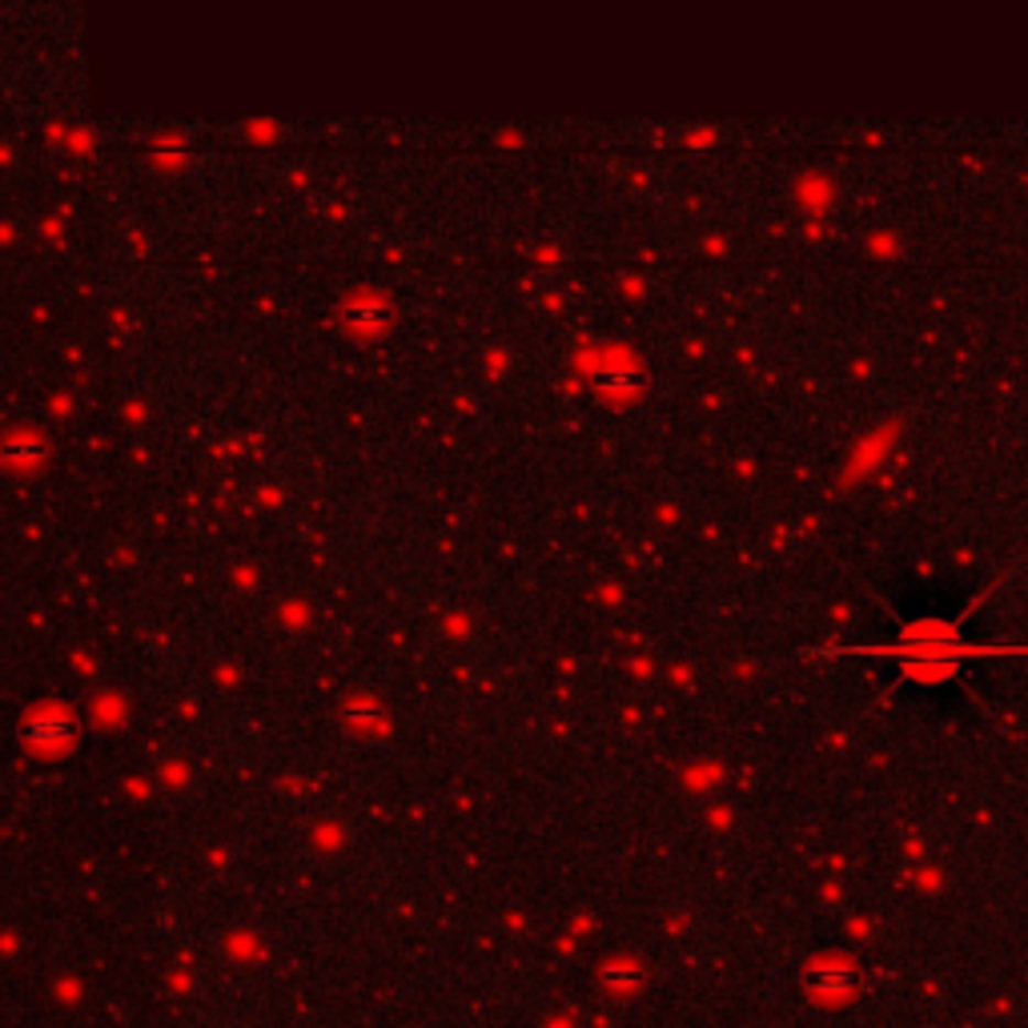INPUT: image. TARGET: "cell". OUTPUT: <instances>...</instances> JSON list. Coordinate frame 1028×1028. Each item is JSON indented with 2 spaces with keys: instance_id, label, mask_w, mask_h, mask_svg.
I'll return each instance as SVG.
<instances>
[{
  "instance_id": "6da1fadb",
  "label": "cell",
  "mask_w": 1028,
  "mask_h": 1028,
  "mask_svg": "<svg viewBox=\"0 0 1028 1028\" xmlns=\"http://www.w3.org/2000/svg\"><path fill=\"white\" fill-rule=\"evenodd\" d=\"M69 715H57V711H41V715H33V720L24 723V732H29V740L45 743V740H61V735H69Z\"/></svg>"
}]
</instances>
